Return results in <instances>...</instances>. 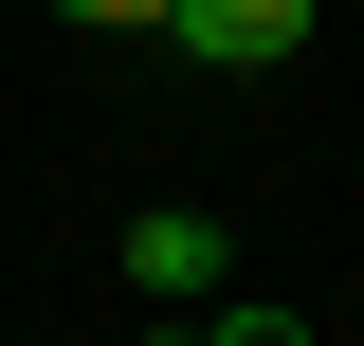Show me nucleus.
<instances>
[{"instance_id": "obj_1", "label": "nucleus", "mask_w": 364, "mask_h": 346, "mask_svg": "<svg viewBox=\"0 0 364 346\" xmlns=\"http://www.w3.org/2000/svg\"><path fill=\"white\" fill-rule=\"evenodd\" d=\"M328 0H146V37H182L200 73H273V55H310Z\"/></svg>"}, {"instance_id": "obj_2", "label": "nucleus", "mask_w": 364, "mask_h": 346, "mask_svg": "<svg viewBox=\"0 0 364 346\" xmlns=\"http://www.w3.org/2000/svg\"><path fill=\"white\" fill-rule=\"evenodd\" d=\"M128 292H146V310H200V292H219V219H182V201L128 219Z\"/></svg>"}, {"instance_id": "obj_3", "label": "nucleus", "mask_w": 364, "mask_h": 346, "mask_svg": "<svg viewBox=\"0 0 364 346\" xmlns=\"http://www.w3.org/2000/svg\"><path fill=\"white\" fill-rule=\"evenodd\" d=\"M146 346H310V328H291V310H219V292H200L182 328H146Z\"/></svg>"}, {"instance_id": "obj_4", "label": "nucleus", "mask_w": 364, "mask_h": 346, "mask_svg": "<svg viewBox=\"0 0 364 346\" xmlns=\"http://www.w3.org/2000/svg\"><path fill=\"white\" fill-rule=\"evenodd\" d=\"M55 19H146V0H55Z\"/></svg>"}]
</instances>
